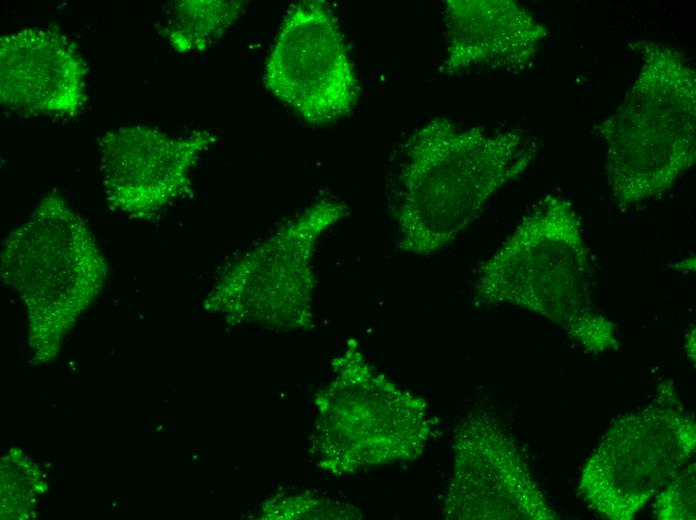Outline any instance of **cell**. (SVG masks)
Masks as SVG:
<instances>
[{"instance_id": "obj_1", "label": "cell", "mask_w": 696, "mask_h": 520, "mask_svg": "<svg viewBox=\"0 0 696 520\" xmlns=\"http://www.w3.org/2000/svg\"><path fill=\"white\" fill-rule=\"evenodd\" d=\"M536 152V141L515 128L465 126L446 116L416 128L397 148L389 179L398 248L429 256L450 244Z\"/></svg>"}, {"instance_id": "obj_2", "label": "cell", "mask_w": 696, "mask_h": 520, "mask_svg": "<svg viewBox=\"0 0 696 520\" xmlns=\"http://www.w3.org/2000/svg\"><path fill=\"white\" fill-rule=\"evenodd\" d=\"M579 220L569 200L545 196L480 265L475 298L542 314L601 351L613 346L614 331L590 308L592 264Z\"/></svg>"}, {"instance_id": "obj_3", "label": "cell", "mask_w": 696, "mask_h": 520, "mask_svg": "<svg viewBox=\"0 0 696 520\" xmlns=\"http://www.w3.org/2000/svg\"><path fill=\"white\" fill-rule=\"evenodd\" d=\"M642 66L622 103L595 127L607 184L626 208L669 190L696 158V74L663 44L636 43Z\"/></svg>"}, {"instance_id": "obj_4", "label": "cell", "mask_w": 696, "mask_h": 520, "mask_svg": "<svg viewBox=\"0 0 696 520\" xmlns=\"http://www.w3.org/2000/svg\"><path fill=\"white\" fill-rule=\"evenodd\" d=\"M0 270L25 299L34 336L51 340L97 295L109 267L86 222L51 193L5 239Z\"/></svg>"}, {"instance_id": "obj_5", "label": "cell", "mask_w": 696, "mask_h": 520, "mask_svg": "<svg viewBox=\"0 0 696 520\" xmlns=\"http://www.w3.org/2000/svg\"><path fill=\"white\" fill-rule=\"evenodd\" d=\"M263 82L271 95L312 125L334 123L354 110L359 80L338 19L325 2L289 7Z\"/></svg>"}, {"instance_id": "obj_6", "label": "cell", "mask_w": 696, "mask_h": 520, "mask_svg": "<svg viewBox=\"0 0 696 520\" xmlns=\"http://www.w3.org/2000/svg\"><path fill=\"white\" fill-rule=\"evenodd\" d=\"M216 140L207 130L173 137L142 125L106 132L99 155L110 207L132 219L152 218L189 191L193 166Z\"/></svg>"}, {"instance_id": "obj_7", "label": "cell", "mask_w": 696, "mask_h": 520, "mask_svg": "<svg viewBox=\"0 0 696 520\" xmlns=\"http://www.w3.org/2000/svg\"><path fill=\"white\" fill-rule=\"evenodd\" d=\"M87 66L68 38L39 27L0 40V100L14 111L76 116L87 101Z\"/></svg>"}, {"instance_id": "obj_8", "label": "cell", "mask_w": 696, "mask_h": 520, "mask_svg": "<svg viewBox=\"0 0 696 520\" xmlns=\"http://www.w3.org/2000/svg\"><path fill=\"white\" fill-rule=\"evenodd\" d=\"M446 48L439 69L455 76L474 69L519 72L531 66L547 28L512 0H446Z\"/></svg>"}, {"instance_id": "obj_9", "label": "cell", "mask_w": 696, "mask_h": 520, "mask_svg": "<svg viewBox=\"0 0 696 520\" xmlns=\"http://www.w3.org/2000/svg\"><path fill=\"white\" fill-rule=\"evenodd\" d=\"M244 8L242 1H175L165 12L162 30L176 52L201 51L232 26Z\"/></svg>"}]
</instances>
